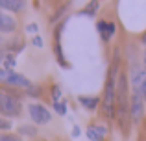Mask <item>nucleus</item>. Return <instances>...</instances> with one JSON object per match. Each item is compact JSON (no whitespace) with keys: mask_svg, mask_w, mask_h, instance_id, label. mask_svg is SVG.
Instances as JSON below:
<instances>
[{"mask_svg":"<svg viewBox=\"0 0 146 141\" xmlns=\"http://www.w3.org/2000/svg\"><path fill=\"white\" fill-rule=\"evenodd\" d=\"M117 80H118V67L117 61L109 67L104 86V113L109 119L115 117V108H117Z\"/></svg>","mask_w":146,"mask_h":141,"instance_id":"f257e3e1","label":"nucleus"},{"mask_svg":"<svg viewBox=\"0 0 146 141\" xmlns=\"http://www.w3.org/2000/svg\"><path fill=\"white\" fill-rule=\"evenodd\" d=\"M22 112V102L13 93H7L6 89H0V113L6 117H17Z\"/></svg>","mask_w":146,"mask_h":141,"instance_id":"f03ea898","label":"nucleus"},{"mask_svg":"<svg viewBox=\"0 0 146 141\" xmlns=\"http://www.w3.org/2000/svg\"><path fill=\"white\" fill-rule=\"evenodd\" d=\"M144 98L141 97V93L137 91H131L129 95V119H131V124H139L141 119L144 115Z\"/></svg>","mask_w":146,"mask_h":141,"instance_id":"7ed1b4c3","label":"nucleus"},{"mask_svg":"<svg viewBox=\"0 0 146 141\" xmlns=\"http://www.w3.org/2000/svg\"><path fill=\"white\" fill-rule=\"evenodd\" d=\"M28 113L32 117V121L35 124H48L52 121V113L44 108L43 104H37V102H32L28 106Z\"/></svg>","mask_w":146,"mask_h":141,"instance_id":"20e7f679","label":"nucleus"},{"mask_svg":"<svg viewBox=\"0 0 146 141\" xmlns=\"http://www.w3.org/2000/svg\"><path fill=\"white\" fill-rule=\"evenodd\" d=\"M6 84L7 86H13V87H21V89H32V82H30L26 76H22V74H19V72H15V71H9V74H7V78H6Z\"/></svg>","mask_w":146,"mask_h":141,"instance_id":"39448f33","label":"nucleus"},{"mask_svg":"<svg viewBox=\"0 0 146 141\" xmlns=\"http://www.w3.org/2000/svg\"><path fill=\"white\" fill-rule=\"evenodd\" d=\"M17 30V21L15 17H9L7 13H4L0 9V32L2 33H13Z\"/></svg>","mask_w":146,"mask_h":141,"instance_id":"423d86ee","label":"nucleus"},{"mask_svg":"<svg viewBox=\"0 0 146 141\" xmlns=\"http://www.w3.org/2000/svg\"><path fill=\"white\" fill-rule=\"evenodd\" d=\"M96 28H98V32H100V37H102L106 43L115 35V30H117V28H115V24H113V22H109V21H98Z\"/></svg>","mask_w":146,"mask_h":141,"instance_id":"0eeeda50","label":"nucleus"},{"mask_svg":"<svg viewBox=\"0 0 146 141\" xmlns=\"http://www.w3.org/2000/svg\"><path fill=\"white\" fill-rule=\"evenodd\" d=\"M107 136V128L100 126V124H91L87 128V138L91 141H104V138Z\"/></svg>","mask_w":146,"mask_h":141,"instance_id":"6e6552de","label":"nucleus"},{"mask_svg":"<svg viewBox=\"0 0 146 141\" xmlns=\"http://www.w3.org/2000/svg\"><path fill=\"white\" fill-rule=\"evenodd\" d=\"M0 9L19 13L24 9V0H0Z\"/></svg>","mask_w":146,"mask_h":141,"instance_id":"1a4fd4ad","label":"nucleus"},{"mask_svg":"<svg viewBox=\"0 0 146 141\" xmlns=\"http://www.w3.org/2000/svg\"><path fill=\"white\" fill-rule=\"evenodd\" d=\"M78 100H80V104H82L85 110H96L98 104H100L98 97H85V95H80Z\"/></svg>","mask_w":146,"mask_h":141,"instance_id":"9d476101","label":"nucleus"},{"mask_svg":"<svg viewBox=\"0 0 146 141\" xmlns=\"http://www.w3.org/2000/svg\"><path fill=\"white\" fill-rule=\"evenodd\" d=\"M98 6H100L98 0H91L85 7L80 11V15H89V17H94V15H96V11H98Z\"/></svg>","mask_w":146,"mask_h":141,"instance_id":"9b49d317","label":"nucleus"},{"mask_svg":"<svg viewBox=\"0 0 146 141\" xmlns=\"http://www.w3.org/2000/svg\"><path fill=\"white\" fill-rule=\"evenodd\" d=\"M54 50H56V58H57V63H59L61 67H68L67 59H65V56H63V50H61V43H59V41H56V45H54Z\"/></svg>","mask_w":146,"mask_h":141,"instance_id":"f8f14e48","label":"nucleus"},{"mask_svg":"<svg viewBox=\"0 0 146 141\" xmlns=\"http://www.w3.org/2000/svg\"><path fill=\"white\" fill-rule=\"evenodd\" d=\"M19 134H21V136H30V138H35V136H37V128L35 126H30V124H24V126L19 128Z\"/></svg>","mask_w":146,"mask_h":141,"instance_id":"ddd939ff","label":"nucleus"},{"mask_svg":"<svg viewBox=\"0 0 146 141\" xmlns=\"http://www.w3.org/2000/svg\"><path fill=\"white\" fill-rule=\"evenodd\" d=\"M2 65H4V69H6V71H11V67L15 65V56L13 54H6V59H4Z\"/></svg>","mask_w":146,"mask_h":141,"instance_id":"4468645a","label":"nucleus"},{"mask_svg":"<svg viewBox=\"0 0 146 141\" xmlns=\"http://www.w3.org/2000/svg\"><path fill=\"white\" fill-rule=\"evenodd\" d=\"M54 110H56L59 115H65V113H67V104H65V102H54Z\"/></svg>","mask_w":146,"mask_h":141,"instance_id":"2eb2a0df","label":"nucleus"},{"mask_svg":"<svg viewBox=\"0 0 146 141\" xmlns=\"http://www.w3.org/2000/svg\"><path fill=\"white\" fill-rule=\"evenodd\" d=\"M52 98H54V102H59V98H61L59 86H52Z\"/></svg>","mask_w":146,"mask_h":141,"instance_id":"dca6fc26","label":"nucleus"},{"mask_svg":"<svg viewBox=\"0 0 146 141\" xmlns=\"http://www.w3.org/2000/svg\"><path fill=\"white\" fill-rule=\"evenodd\" d=\"M0 130H11V121H7L6 117H0Z\"/></svg>","mask_w":146,"mask_h":141,"instance_id":"f3484780","label":"nucleus"},{"mask_svg":"<svg viewBox=\"0 0 146 141\" xmlns=\"http://www.w3.org/2000/svg\"><path fill=\"white\" fill-rule=\"evenodd\" d=\"M0 141H21L17 138V136H13V134H2L0 136Z\"/></svg>","mask_w":146,"mask_h":141,"instance_id":"a211bd4d","label":"nucleus"},{"mask_svg":"<svg viewBox=\"0 0 146 141\" xmlns=\"http://www.w3.org/2000/svg\"><path fill=\"white\" fill-rule=\"evenodd\" d=\"M7 74H9V71H6L4 67H0V82H2V84H6V78H7Z\"/></svg>","mask_w":146,"mask_h":141,"instance_id":"6ab92c4d","label":"nucleus"},{"mask_svg":"<svg viewBox=\"0 0 146 141\" xmlns=\"http://www.w3.org/2000/svg\"><path fill=\"white\" fill-rule=\"evenodd\" d=\"M32 43H33V45H35V47H39V48H41V47H43V39H41V37H39V35H35V37H33V39H32Z\"/></svg>","mask_w":146,"mask_h":141,"instance_id":"aec40b11","label":"nucleus"},{"mask_svg":"<svg viewBox=\"0 0 146 141\" xmlns=\"http://www.w3.org/2000/svg\"><path fill=\"white\" fill-rule=\"evenodd\" d=\"M141 97L146 100V76H144V80H143V86H141Z\"/></svg>","mask_w":146,"mask_h":141,"instance_id":"412c9836","label":"nucleus"},{"mask_svg":"<svg viewBox=\"0 0 146 141\" xmlns=\"http://www.w3.org/2000/svg\"><path fill=\"white\" fill-rule=\"evenodd\" d=\"M26 30H28L30 33H35V32H37V24H33V22H32V24L26 26Z\"/></svg>","mask_w":146,"mask_h":141,"instance_id":"4be33fe9","label":"nucleus"},{"mask_svg":"<svg viewBox=\"0 0 146 141\" xmlns=\"http://www.w3.org/2000/svg\"><path fill=\"white\" fill-rule=\"evenodd\" d=\"M72 136H74V138H78V136H80V128H78V126L72 128Z\"/></svg>","mask_w":146,"mask_h":141,"instance_id":"5701e85b","label":"nucleus"},{"mask_svg":"<svg viewBox=\"0 0 146 141\" xmlns=\"http://www.w3.org/2000/svg\"><path fill=\"white\" fill-rule=\"evenodd\" d=\"M4 59H6V52H4V50H0V65L4 63Z\"/></svg>","mask_w":146,"mask_h":141,"instance_id":"b1692460","label":"nucleus"},{"mask_svg":"<svg viewBox=\"0 0 146 141\" xmlns=\"http://www.w3.org/2000/svg\"><path fill=\"white\" fill-rule=\"evenodd\" d=\"M143 67H144V71H146V48H144V52H143Z\"/></svg>","mask_w":146,"mask_h":141,"instance_id":"393cba45","label":"nucleus"},{"mask_svg":"<svg viewBox=\"0 0 146 141\" xmlns=\"http://www.w3.org/2000/svg\"><path fill=\"white\" fill-rule=\"evenodd\" d=\"M141 41H143V43L146 45V30H144V32H143V35H141Z\"/></svg>","mask_w":146,"mask_h":141,"instance_id":"a878e982","label":"nucleus"}]
</instances>
